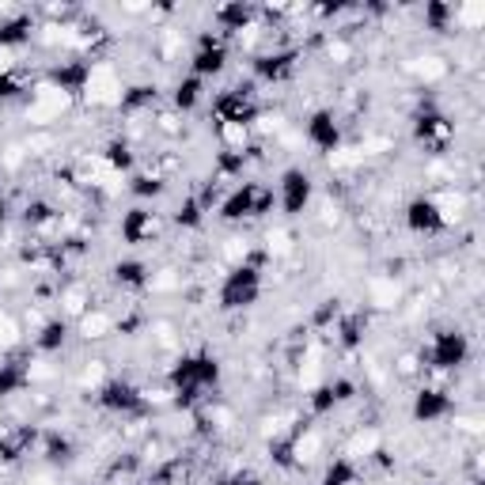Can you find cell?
Returning <instances> with one entry per match:
<instances>
[{
  "instance_id": "obj_1",
  "label": "cell",
  "mask_w": 485,
  "mask_h": 485,
  "mask_svg": "<svg viewBox=\"0 0 485 485\" xmlns=\"http://www.w3.org/2000/svg\"><path fill=\"white\" fill-rule=\"evenodd\" d=\"M171 394H175L179 409H190L205 398V391H212L220 383V361L212 353H190L179 356L175 368H171Z\"/></svg>"
},
{
  "instance_id": "obj_2",
  "label": "cell",
  "mask_w": 485,
  "mask_h": 485,
  "mask_svg": "<svg viewBox=\"0 0 485 485\" xmlns=\"http://www.w3.org/2000/svg\"><path fill=\"white\" fill-rule=\"evenodd\" d=\"M277 205V194L262 187V182H239L232 194L220 197L217 205V217L224 224H242V220H258V217H269Z\"/></svg>"
},
{
  "instance_id": "obj_3",
  "label": "cell",
  "mask_w": 485,
  "mask_h": 485,
  "mask_svg": "<svg viewBox=\"0 0 485 485\" xmlns=\"http://www.w3.org/2000/svg\"><path fill=\"white\" fill-rule=\"evenodd\" d=\"M258 296H262V269L239 262L232 274L220 281L217 307L220 311H247L250 304H258Z\"/></svg>"
},
{
  "instance_id": "obj_4",
  "label": "cell",
  "mask_w": 485,
  "mask_h": 485,
  "mask_svg": "<svg viewBox=\"0 0 485 485\" xmlns=\"http://www.w3.org/2000/svg\"><path fill=\"white\" fill-rule=\"evenodd\" d=\"M212 114H217V125H239V130H250L254 118H258V103H254V80L235 83V88L220 91L212 99Z\"/></svg>"
},
{
  "instance_id": "obj_5",
  "label": "cell",
  "mask_w": 485,
  "mask_h": 485,
  "mask_svg": "<svg viewBox=\"0 0 485 485\" xmlns=\"http://www.w3.org/2000/svg\"><path fill=\"white\" fill-rule=\"evenodd\" d=\"M421 361H429V368H436V372H455L470 361V338L463 330H440L433 334L429 349L421 353Z\"/></svg>"
},
{
  "instance_id": "obj_6",
  "label": "cell",
  "mask_w": 485,
  "mask_h": 485,
  "mask_svg": "<svg viewBox=\"0 0 485 485\" xmlns=\"http://www.w3.org/2000/svg\"><path fill=\"white\" fill-rule=\"evenodd\" d=\"M311 197H315V179L307 175L304 167H289L277 182V205L284 217H304Z\"/></svg>"
},
{
  "instance_id": "obj_7",
  "label": "cell",
  "mask_w": 485,
  "mask_h": 485,
  "mask_svg": "<svg viewBox=\"0 0 485 485\" xmlns=\"http://www.w3.org/2000/svg\"><path fill=\"white\" fill-rule=\"evenodd\" d=\"M451 137H455L451 122L436 107H421L417 110V118H413V140H417L429 155H444L451 148Z\"/></svg>"
},
{
  "instance_id": "obj_8",
  "label": "cell",
  "mask_w": 485,
  "mask_h": 485,
  "mask_svg": "<svg viewBox=\"0 0 485 485\" xmlns=\"http://www.w3.org/2000/svg\"><path fill=\"white\" fill-rule=\"evenodd\" d=\"M95 402L103 409H110V413H145L148 398L130 379H107L103 387L95 391Z\"/></svg>"
},
{
  "instance_id": "obj_9",
  "label": "cell",
  "mask_w": 485,
  "mask_h": 485,
  "mask_svg": "<svg viewBox=\"0 0 485 485\" xmlns=\"http://www.w3.org/2000/svg\"><path fill=\"white\" fill-rule=\"evenodd\" d=\"M227 68V42L220 35H202L197 38V50L190 57V76L197 80H209V76H220Z\"/></svg>"
},
{
  "instance_id": "obj_10",
  "label": "cell",
  "mask_w": 485,
  "mask_h": 485,
  "mask_svg": "<svg viewBox=\"0 0 485 485\" xmlns=\"http://www.w3.org/2000/svg\"><path fill=\"white\" fill-rule=\"evenodd\" d=\"M299 50H269V53H254L250 57V76L254 83H281L296 73Z\"/></svg>"
},
{
  "instance_id": "obj_11",
  "label": "cell",
  "mask_w": 485,
  "mask_h": 485,
  "mask_svg": "<svg viewBox=\"0 0 485 485\" xmlns=\"http://www.w3.org/2000/svg\"><path fill=\"white\" fill-rule=\"evenodd\" d=\"M122 239L130 242V247H145V242H152L155 235H160V217L148 209V205H133L122 212V224H118Z\"/></svg>"
},
{
  "instance_id": "obj_12",
  "label": "cell",
  "mask_w": 485,
  "mask_h": 485,
  "mask_svg": "<svg viewBox=\"0 0 485 485\" xmlns=\"http://www.w3.org/2000/svg\"><path fill=\"white\" fill-rule=\"evenodd\" d=\"M406 227L413 235H440L448 227V217L433 197H413L406 205Z\"/></svg>"
},
{
  "instance_id": "obj_13",
  "label": "cell",
  "mask_w": 485,
  "mask_h": 485,
  "mask_svg": "<svg viewBox=\"0 0 485 485\" xmlns=\"http://www.w3.org/2000/svg\"><path fill=\"white\" fill-rule=\"evenodd\" d=\"M304 137H307L311 148L334 152L341 145V122H338V114L334 110H315L307 118V125H304Z\"/></svg>"
},
{
  "instance_id": "obj_14",
  "label": "cell",
  "mask_w": 485,
  "mask_h": 485,
  "mask_svg": "<svg viewBox=\"0 0 485 485\" xmlns=\"http://www.w3.org/2000/svg\"><path fill=\"white\" fill-rule=\"evenodd\" d=\"M455 409L451 394L440 391V387H421L417 394H413V406H409V417L417 425H433L440 417H448V413Z\"/></svg>"
},
{
  "instance_id": "obj_15",
  "label": "cell",
  "mask_w": 485,
  "mask_h": 485,
  "mask_svg": "<svg viewBox=\"0 0 485 485\" xmlns=\"http://www.w3.org/2000/svg\"><path fill=\"white\" fill-rule=\"evenodd\" d=\"M38 440H42L38 425H8V429H0V463H20L23 455H31Z\"/></svg>"
},
{
  "instance_id": "obj_16",
  "label": "cell",
  "mask_w": 485,
  "mask_h": 485,
  "mask_svg": "<svg viewBox=\"0 0 485 485\" xmlns=\"http://www.w3.org/2000/svg\"><path fill=\"white\" fill-rule=\"evenodd\" d=\"M50 83L57 91H65V95H80L83 88L91 83V61H61V65H53L50 68Z\"/></svg>"
},
{
  "instance_id": "obj_17",
  "label": "cell",
  "mask_w": 485,
  "mask_h": 485,
  "mask_svg": "<svg viewBox=\"0 0 485 485\" xmlns=\"http://www.w3.org/2000/svg\"><path fill=\"white\" fill-rule=\"evenodd\" d=\"M212 20H217L220 31H247V27L258 20V8H254V4H242V0H232V4L212 8Z\"/></svg>"
},
{
  "instance_id": "obj_18",
  "label": "cell",
  "mask_w": 485,
  "mask_h": 485,
  "mask_svg": "<svg viewBox=\"0 0 485 485\" xmlns=\"http://www.w3.org/2000/svg\"><path fill=\"white\" fill-rule=\"evenodd\" d=\"M368 326H372V319L364 315V311H349V315H338V346L341 349H361L364 338H368Z\"/></svg>"
},
{
  "instance_id": "obj_19",
  "label": "cell",
  "mask_w": 485,
  "mask_h": 485,
  "mask_svg": "<svg viewBox=\"0 0 485 485\" xmlns=\"http://www.w3.org/2000/svg\"><path fill=\"white\" fill-rule=\"evenodd\" d=\"M27 383H31V368H27V356H12V361L0 364V398L20 394Z\"/></svg>"
},
{
  "instance_id": "obj_20",
  "label": "cell",
  "mask_w": 485,
  "mask_h": 485,
  "mask_svg": "<svg viewBox=\"0 0 485 485\" xmlns=\"http://www.w3.org/2000/svg\"><path fill=\"white\" fill-rule=\"evenodd\" d=\"M68 334H73V326H68V319H50L42 322V330L35 334V349L38 353H61Z\"/></svg>"
},
{
  "instance_id": "obj_21",
  "label": "cell",
  "mask_w": 485,
  "mask_h": 485,
  "mask_svg": "<svg viewBox=\"0 0 485 485\" xmlns=\"http://www.w3.org/2000/svg\"><path fill=\"white\" fill-rule=\"evenodd\" d=\"M31 35H35L31 16H12V20L0 23V50H20L31 42Z\"/></svg>"
},
{
  "instance_id": "obj_22",
  "label": "cell",
  "mask_w": 485,
  "mask_h": 485,
  "mask_svg": "<svg viewBox=\"0 0 485 485\" xmlns=\"http://www.w3.org/2000/svg\"><path fill=\"white\" fill-rule=\"evenodd\" d=\"M42 455H46L50 466H68L76 459V444L65 433H46L42 436Z\"/></svg>"
},
{
  "instance_id": "obj_23",
  "label": "cell",
  "mask_w": 485,
  "mask_h": 485,
  "mask_svg": "<svg viewBox=\"0 0 485 485\" xmlns=\"http://www.w3.org/2000/svg\"><path fill=\"white\" fill-rule=\"evenodd\" d=\"M202 95H205V80H197V76L187 73L175 83V91H171V103H175V110L190 114V110H197V103H202Z\"/></svg>"
},
{
  "instance_id": "obj_24",
  "label": "cell",
  "mask_w": 485,
  "mask_h": 485,
  "mask_svg": "<svg viewBox=\"0 0 485 485\" xmlns=\"http://www.w3.org/2000/svg\"><path fill=\"white\" fill-rule=\"evenodd\" d=\"M155 103H160V88H155V83H133V88H125L122 99H118V107H122L125 114L148 110V107H155Z\"/></svg>"
},
{
  "instance_id": "obj_25",
  "label": "cell",
  "mask_w": 485,
  "mask_h": 485,
  "mask_svg": "<svg viewBox=\"0 0 485 485\" xmlns=\"http://www.w3.org/2000/svg\"><path fill=\"white\" fill-rule=\"evenodd\" d=\"M421 20H425V27H429V31L448 35V27L455 23V4H448V0H425Z\"/></svg>"
},
{
  "instance_id": "obj_26",
  "label": "cell",
  "mask_w": 485,
  "mask_h": 485,
  "mask_svg": "<svg viewBox=\"0 0 485 485\" xmlns=\"http://www.w3.org/2000/svg\"><path fill=\"white\" fill-rule=\"evenodd\" d=\"M114 281H118L122 289H145V284H148V266L140 258H122V262H114Z\"/></svg>"
},
{
  "instance_id": "obj_27",
  "label": "cell",
  "mask_w": 485,
  "mask_h": 485,
  "mask_svg": "<svg viewBox=\"0 0 485 485\" xmlns=\"http://www.w3.org/2000/svg\"><path fill=\"white\" fill-rule=\"evenodd\" d=\"M356 478H361V466L346 459V455H338L334 463H326L319 485H356Z\"/></svg>"
},
{
  "instance_id": "obj_28",
  "label": "cell",
  "mask_w": 485,
  "mask_h": 485,
  "mask_svg": "<svg viewBox=\"0 0 485 485\" xmlns=\"http://www.w3.org/2000/svg\"><path fill=\"white\" fill-rule=\"evenodd\" d=\"M163 190H167V182L160 175H145V171L130 175V194L137 197V202H155Z\"/></svg>"
},
{
  "instance_id": "obj_29",
  "label": "cell",
  "mask_w": 485,
  "mask_h": 485,
  "mask_svg": "<svg viewBox=\"0 0 485 485\" xmlns=\"http://www.w3.org/2000/svg\"><path fill=\"white\" fill-rule=\"evenodd\" d=\"M171 220H175L179 227H190V232H197V227L205 224V209H202V202H197V197L190 194V197H182V202H179V209H175V217H171Z\"/></svg>"
},
{
  "instance_id": "obj_30",
  "label": "cell",
  "mask_w": 485,
  "mask_h": 485,
  "mask_svg": "<svg viewBox=\"0 0 485 485\" xmlns=\"http://www.w3.org/2000/svg\"><path fill=\"white\" fill-rule=\"evenodd\" d=\"M103 160L110 171H133V148L125 145V140H110L103 148Z\"/></svg>"
},
{
  "instance_id": "obj_31",
  "label": "cell",
  "mask_w": 485,
  "mask_h": 485,
  "mask_svg": "<svg viewBox=\"0 0 485 485\" xmlns=\"http://www.w3.org/2000/svg\"><path fill=\"white\" fill-rule=\"evenodd\" d=\"M269 459H274L281 470H296V436H281L269 444Z\"/></svg>"
},
{
  "instance_id": "obj_32",
  "label": "cell",
  "mask_w": 485,
  "mask_h": 485,
  "mask_svg": "<svg viewBox=\"0 0 485 485\" xmlns=\"http://www.w3.org/2000/svg\"><path fill=\"white\" fill-rule=\"evenodd\" d=\"M307 409L315 413V417H326V413L338 409V398H334V391H330V383H319V387L307 394Z\"/></svg>"
},
{
  "instance_id": "obj_33",
  "label": "cell",
  "mask_w": 485,
  "mask_h": 485,
  "mask_svg": "<svg viewBox=\"0 0 485 485\" xmlns=\"http://www.w3.org/2000/svg\"><path fill=\"white\" fill-rule=\"evenodd\" d=\"M57 220V209L50 202H27L23 205V224L27 227H46Z\"/></svg>"
},
{
  "instance_id": "obj_34",
  "label": "cell",
  "mask_w": 485,
  "mask_h": 485,
  "mask_svg": "<svg viewBox=\"0 0 485 485\" xmlns=\"http://www.w3.org/2000/svg\"><path fill=\"white\" fill-rule=\"evenodd\" d=\"M247 160H250V148H247V152H224V148H220V155H217V171H220V175H242Z\"/></svg>"
},
{
  "instance_id": "obj_35",
  "label": "cell",
  "mask_w": 485,
  "mask_h": 485,
  "mask_svg": "<svg viewBox=\"0 0 485 485\" xmlns=\"http://www.w3.org/2000/svg\"><path fill=\"white\" fill-rule=\"evenodd\" d=\"M338 315H341V299H322V304L315 307V315H311V322L330 326V322H338Z\"/></svg>"
},
{
  "instance_id": "obj_36",
  "label": "cell",
  "mask_w": 485,
  "mask_h": 485,
  "mask_svg": "<svg viewBox=\"0 0 485 485\" xmlns=\"http://www.w3.org/2000/svg\"><path fill=\"white\" fill-rule=\"evenodd\" d=\"M330 391L338 398V406H346V402H353V398H356V383L353 379H330Z\"/></svg>"
},
{
  "instance_id": "obj_37",
  "label": "cell",
  "mask_w": 485,
  "mask_h": 485,
  "mask_svg": "<svg viewBox=\"0 0 485 485\" xmlns=\"http://www.w3.org/2000/svg\"><path fill=\"white\" fill-rule=\"evenodd\" d=\"M23 88H20V80L12 76V73H0V107L4 103H12V99H16Z\"/></svg>"
},
{
  "instance_id": "obj_38",
  "label": "cell",
  "mask_w": 485,
  "mask_h": 485,
  "mask_svg": "<svg viewBox=\"0 0 485 485\" xmlns=\"http://www.w3.org/2000/svg\"><path fill=\"white\" fill-rule=\"evenodd\" d=\"M220 485H262V481L254 478V474H232V478H224Z\"/></svg>"
},
{
  "instance_id": "obj_39",
  "label": "cell",
  "mask_w": 485,
  "mask_h": 485,
  "mask_svg": "<svg viewBox=\"0 0 485 485\" xmlns=\"http://www.w3.org/2000/svg\"><path fill=\"white\" fill-rule=\"evenodd\" d=\"M372 459H376L379 466H391V463H394V459H391V451H387V448H376V451H372Z\"/></svg>"
},
{
  "instance_id": "obj_40",
  "label": "cell",
  "mask_w": 485,
  "mask_h": 485,
  "mask_svg": "<svg viewBox=\"0 0 485 485\" xmlns=\"http://www.w3.org/2000/svg\"><path fill=\"white\" fill-rule=\"evenodd\" d=\"M8 224V202H0V227Z\"/></svg>"
}]
</instances>
